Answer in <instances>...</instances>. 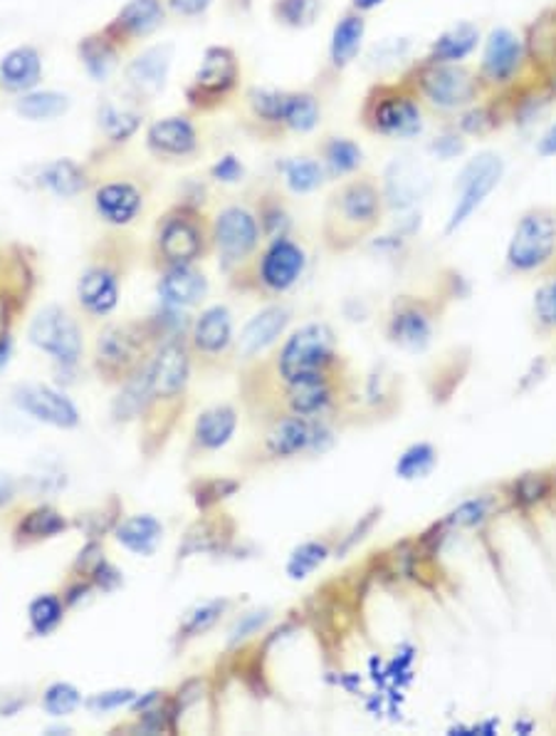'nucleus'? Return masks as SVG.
I'll list each match as a JSON object with an SVG mask.
<instances>
[{"mask_svg":"<svg viewBox=\"0 0 556 736\" xmlns=\"http://www.w3.org/2000/svg\"><path fill=\"white\" fill-rule=\"evenodd\" d=\"M383 213L381 182L366 174L342 179L324 206V243L332 251H349L379 229Z\"/></svg>","mask_w":556,"mask_h":736,"instance_id":"f257e3e1","label":"nucleus"},{"mask_svg":"<svg viewBox=\"0 0 556 736\" xmlns=\"http://www.w3.org/2000/svg\"><path fill=\"white\" fill-rule=\"evenodd\" d=\"M425 107L413 87L399 75L396 80H376L362 97L359 124L364 132L389 142H411L425 130Z\"/></svg>","mask_w":556,"mask_h":736,"instance_id":"f03ea898","label":"nucleus"},{"mask_svg":"<svg viewBox=\"0 0 556 736\" xmlns=\"http://www.w3.org/2000/svg\"><path fill=\"white\" fill-rule=\"evenodd\" d=\"M401 75L421 97L425 112L445 117V120H453L488 97L482 90L478 67L468 63H429L421 57Z\"/></svg>","mask_w":556,"mask_h":736,"instance_id":"7ed1b4c3","label":"nucleus"},{"mask_svg":"<svg viewBox=\"0 0 556 736\" xmlns=\"http://www.w3.org/2000/svg\"><path fill=\"white\" fill-rule=\"evenodd\" d=\"M243 87V63L233 45H208L191 80L184 85L186 112L208 117L233 105Z\"/></svg>","mask_w":556,"mask_h":736,"instance_id":"20e7f679","label":"nucleus"},{"mask_svg":"<svg viewBox=\"0 0 556 736\" xmlns=\"http://www.w3.org/2000/svg\"><path fill=\"white\" fill-rule=\"evenodd\" d=\"M213 245L211 223L193 204H176L154 229V256L164 268L193 266Z\"/></svg>","mask_w":556,"mask_h":736,"instance_id":"39448f33","label":"nucleus"},{"mask_svg":"<svg viewBox=\"0 0 556 736\" xmlns=\"http://www.w3.org/2000/svg\"><path fill=\"white\" fill-rule=\"evenodd\" d=\"M478 75L488 97L508 92L527 80L530 75H537L530 65L524 35L512 28H492L482 41Z\"/></svg>","mask_w":556,"mask_h":736,"instance_id":"423d86ee","label":"nucleus"},{"mask_svg":"<svg viewBox=\"0 0 556 736\" xmlns=\"http://www.w3.org/2000/svg\"><path fill=\"white\" fill-rule=\"evenodd\" d=\"M508 268L512 273H540L556 263V209H530L522 213L508 243Z\"/></svg>","mask_w":556,"mask_h":736,"instance_id":"0eeeda50","label":"nucleus"},{"mask_svg":"<svg viewBox=\"0 0 556 736\" xmlns=\"http://www.w3.org/2000/svg\"><path fill=\"white\" fill-rule=\"evenodd\" d=\"M504 176V160L498 152L485 150L470 156L455 176V204L445 223V233L460 231L482 209L488 196L498 189Z\"/></svg>","mask_w":556,"mask_h":736,"instance_id":"6e6552de","label":"nucleus"},{"mask_svg":"<svg viewBox=\"0 0 556 736\" xmlns=\"http://www.w3.org/2000/svg\"><path fill=\"white\" fill-rule=\"evenodd\" d=\"M211 235L223 271H235L253 259L263 239V226L253 209L243 204H231L215 213Z\"/></svg>","mask_w":556,"mask_h":736,"instance_id":"1a4fd4ad","label":"nucleus"},{"mask_svg":"<svg viewBox=\"0 0 556 736\" xmlns=\"http://www.w3.org/2000/svg\"><path fill=\"white\" fill-rule=\"evenodd\" d=\"M334 362V332L322 326V322H312L287 340V345L280 352V367L282 380L290 385L297 380L326 375V367Z\"/></svg>","mask_w":556,"mask_h":736,"instance_id":"9d476101","label":"nucleus"},{"mask_svg":"<svg viewBox=\"0 0 556 736\" xmlns=\"http://www.w3.org/2000/svg\"><path fill=\"white\" fill-rule=\"evenodd\" d=\"M146 152L156 162L184 164L201 154V132L191 112H174L148 122L144 132Z\"/></svg>","mask_w":556,"mask_h":736,"instance_id":"9b49d317","label":"nucleus"},{"mask_svg":"<svg viewBox=\"0 0 556 736\" xmlns=\"http://www.w3.org/2000/svg\"><path fill=\"white\" fill-rule=\"evenodd\" d=\"M171 65H174L171 43H156L144 47L142 53H136L122 70L124 92L129 97V102H134L138 107L152 105L156 97L166 90Z\"/></svg>","mask_w":556,"mask_h":736,"instance_id":"f8f14e48","label":"nucleus"},{"mask_svg":"<svg viewBox=\"0 0 556 736\" xmlns=\"http://www.w3.org/2000/svg\"><path fill=\"white\" fill-rule=\"evenodd\" d=\"M433 189L431 166L413 154L396 156L383 169L381 191L389 211H411Z\"/></svg>","mask_w":556,"mask_h":736,"instance_id":"ddd939ff","label":"nucleus"},{"mask_svg":"<svg viewBox=\"0 0 556 736\" xmlns=\"http://www.w3.org/2000/svg\"><path fill=\"white\" fill-rule=\"evenodd\" d=\"M166 0H126L119 11L102 25V31L112 37L124 55L136 45L148 41L156 31H162L168 21Z\"/></svg>","mask_w":556,"mask_h":736,"instance_id":"4468645a","label":"nucleus"},{"mask_svg":"<svg viewBox=\"0 0 556 736\" xmlns=\"http://www.w3.org/2000/svg\"><path fill=\"white\" fill-rule=\"evenodd\" d=\"M30 342L47 355H53L63 365H75L82 355V332L75 318L63 308L49 306L40 310L35 320L30 322Z\"/></svg>","mask_w":556,"mask_h":736,"instance_id":"2eb2a0df","label":"nucleus"},{"mask_svg":"<svg viewBox=\"0 0 556 736\" xmlns=\"http://www.w3.org/2000/svg\"><path fill=\"white\" fill-rule=\"evenodd\" d=\"M307 268V253L290 235H280L273 239L270 245L257 259V281L263 283L267 290L285 293L290 290L297 281L302 278Z\"/></svg>","mask_w":556,"mask_h":736,"instance_id":"dca6fc26","label":"nucleus"},{"mask_svg":"<svg viewBox=\"0 0 556 736\" xmlns=\"http://www.w3.org/2000/svg\"><path fill=\"white\" fill-rule=\"evenodd\" d=\"M92 204L99 221L114 226V229H124V226H132L138 219V213L144 211L146 189L132 179H112L97 186Z\"/></svg>","mask_w":556,"mask_h":736,"instance_id":"f3484780","label":"nucleus"},{"mask_svg":"<svg viewBox=\"0 0 556 736\" xmlns=\"http://www.w3.org/2000/svg\"><path fill=\"white\" fill-rule=\"evenodd\" d=\"M287 92L280 87H247L245 90V110H247V132H253L260 140L275 142L285 134V107Z\"/></svg>","mask_w":556,"mask_h":736,"instance_id":"a211bd4d","label":"nucleus"},{"mask_svg":"<svg viewBox=\"0 0 556 736\" xmlns=\"http://www.w3.org/2000/svg\"><path fill=\"white\" fill-rule=\"evenodd\" d=\"M326 437L330 435H326V429L320 421H314L312 417L292 415L287 419H280L270 431H267L265 449L270 457L290 459L297 454H304V451L316 449Z\"/></svg>","mask_w":556,"mask_h":736,"instance_id":"6ab92c4d","label":"nucleus"},{"mask_svg":"<svg viewBox=\"0 0 556 736\" xmlns=\"http://www.w3.org/2000/svg\"><path fill=\"white\" fill-rule=\"evenodd\" d=\"M366 31H369V23H366V15L359 11L346 8V11L336 18L330 35V47H326V73L340 77L359 61Z\"/></svg>","mask_w":556,"mask_h":736,"instance_id":"aec40b11","label":"nucleus"},{"mask_svg":"<svg viewBox=\"0 0 556 736\" xmlns=\"http://www.w3.org/2000/svg\"><path fill=\"white\" fill-rule=\"evenodd\" d=\"M15 405L30 417L59 429H73L79 425L77 407L65 395L47 385H25L15 392Z\"/></svg>","mask_w":556,"mask_h":736,"instance_id":"412c9836","label":"nucleus"},{"mask_svg":"<svg viewBox=\"0 0 556 736\" xmlns=\"http://www.w3.org/2000/svg\"><path fill=\"white\" fill-rule=\"evenodd\" d=\"M43 53L35 45H15L0 57V92L25 95L43 83Z\"/></svg>","mask_w":556,"mask_h":736,"instance_id":"4be33fe9","label":"nucleus"},{"mask_svg":"<svg viewBox=\"0 0 556 736\" xmlns=\"http://www.w3.org/2000/svg\"><path fill=\"white\" fill-rule=\"evenodd\" d=\"M30 182H33V186H37V189L57 196V199H75V196L85 194L89 186H92L87 166L69 160V156L35 164L33 169H30Z\"/></svg>","mask_w":556,"mask_h":736,"instance_id":"5701e85b","label":"nucleus"},{"mask_svg":"<svg viewBox=\"0 0 556 736\" xmlns=\"http://www.w3.org/2000/svg\"><path fill=\"white\" fill-rule=\"evenodd\" d=\"M75 53L89 80L97 85L112 80L124 57V53L119 51V45L102 31V28H97V31L79 37Z\"/></svg>","mask_w":556,"mask_h":736,"instance_id":"b1692460","label":"nucleus"},{"mask_svg":"<svg viewBox=\"0 0 556 736\" xmlns=\"http://www.w3.org/2000/svg\"><path fill=\"white\" fill-rule=\"evenodd\" d=\"M144 107L134 102L116 105L112 100L99 102L97 107V130L107 150H122L134 136L142 132Z\"/></svg>","mask_w":556,"mask_h":736,"instance_id":"393cba45","label":"nucleus"},{"mask_svg":"<svg viewBox=\"0 0 556 736\" xmlns=\"http://www.w3.org/2000/svg\"><path fill=\"white\" fill-rule=\"evenodd\" d=\"M97 362L107 375H126L142 362V340L132 328H107L97 342Z\"/></svg>","mask_w":556,"mask_h":736,"instance_id":"a878e982","label":"nucleus"},{"mask_svg":"<svg viewBox=\"0 0 556 736\" xmlns=\"http://www.w3.org/2000/svg\"><path fill=\"white\" fill-rule=\"evenodd\" d=\"M482 31L472 21H458L431 41L423 61L429 63H468L482 45Z\"/></svg>","mask_w":556,"mask_h":736,"instance_id":"bb28decb","label":"nucleus"},{"mask_svg":"<svg viewBox=\"0 0 556 736\" xmlns=\"http://www.w3.org/2000/svg\"><path fill=\"white\" fill-rule=\"evenodd\" d=\"M152 370V389L156 399H174L184 392L188 382V370H191V360L181 342H166L158 350Z\"/></svg>","mask_w":556,"mask_h":736,"instance_id":"cd10ccee","label":"nucleus"},{"mask_svg":"<svg viewBox=\"0 0 556 736\" xmlns=\"http://www.w3.org/2000/svg\"><path fill=\"white\" fill-rule=\"evenodd\" d=\"M77 298L92 316H109L119 303V276L109 263L89 266L77 283Z\"/></svg>","mask_w":556,"mask_h":736,"instance_id":"c85d7f7f","label":"nucleus"},{"mask_svg":"<svg viewBox=\"0 0 556 736\" xmlns=\"http://www.w3.org/2000/svg\"><path fill=\"white\" fill-rule=\"evenodd\" d=\"M316 156L324 164L326 176L334 182L349 179V176L359 174V169L366 162V154L362 150V144L352 140V136L344 134H330L324 136L316 146Z\"/></svg>","mask_w":556,"mask_h":736,"instance_id":"c756f323","label":"nucleus"},{"mask_svg":"<svg viewBox=\"0 0 556 736\" xmlns=\"http://www.w3.org/2000/svg\"><path fill=\"white\" fill-rule=\"evenodd\" d=\"M292 312L285 306H273L265 308L263 312L247 322L241 332V342H237V350H241L243 358H255L260 355L263 350H267L273 342L282 336L287 322H290Z\"/></svg>","mask_w":556,"mask_h":736,"instance_id":"7c9ffc66","label":"nucleus"},{"mask_svg":"<svg viewBox=\"0 0 556 736\" xmlns=\"http://www.w3.org/2000/svg\"><path fill=\"white\" fill-rule=\"evenodd\" d=\"M158 293H162L166 306L191 308L205 298L208 281L193 266H171L164 271V278L158 283Z\"/></svg>","mask_w":556,"mask_h":736,"instance_id":"2f4dec72","label":"nucleus"},{"mask_svg":"<svg viewBox=\"0 0 556 736\" xmlns=\"http://www.w3.org/2000/svg\"><path fill=\"white\" fill-rule=\"evenodd\" d=\"M453 122L468 140H485V136L500 132L504 124H510V117L502 97L494 95L485 97L478 105H472L458 117H453Z\"/></svg>","mask_w":556,"mask_h":736,"instance_id":"473e14b6","label":"nucleus"},{"mask_svg":"<svg viewBox=\"0 0 556 736\" xmlns=\"http://www.w3.org/2000/svg\"><path fill=\"white\" fill-rule=\"evenodd\" d=\"M73 107V97L59 90H30L25 95H18L13 102V110L18 117L27 122H53L69 112Z\"/></svg>","mask_w":556,"mask_h":736,"instance_id":"72a5a7b5","label":"nucleus"},{"mask_svg":"<svg viewBox=\"0 0 556 736\" xmlns=\"http://www.w3.org/2000/svg\"><path fill=\"white\" fill-rule=\"evenodd\" d=\"M322 95L314 90H290L285 107V134H312L322 124Z\"/></svg>","mask_w":556,"mask_h":736,"instance_id":"f704fd0d","label":"nucleus"},{"mask_svg":"<svg viewBox=\"0 0 556 736\" xmlns=\"http://www.w3.org/2000/svg\"><path fill=\"white\" fill-rule=\"evenodd\" d=\"M332 399L334 389L326 375L290 382V392H287V405H290L292 415L302 417L322 415V411L332 405Z\"/></svg>","mask_w":556,"mask_h":736,"instance_id":"c9c22d12","label":"nucleus"},{"mask_svg":"<svg viewBox=\"0 0 556 736\" xmlns=\"http://www.w3.org/2000/svg\"><path fill=\"white\" fill-rule=\"evenodd\" d=\"M522 35L527 43L532 70L537 75L544 73L556 61V8L542 13Z\"/></svg>","mask_w":556,"mask_h":736,"instance_id":"e433bc0d","label":"nucleus"},{"mask_svg":"<svg viewBox=\"0 0 556 736\" xmlns=\"http://www.w3.org/2000/svg\"><path fill=\"white\" fill-rule=\"evenodd\" d=\"M231 340H233V320L227 308L213 306L198 318L193 342L198 350L205 352V355H218V352H223L231 345Z\"/></svg>","mask_w":556,"mask_h":736,"instance_id":"4c0bfd02","label":"nucleus"},{"mask_svg":"<svg viewBox=\"0 0 556 736\" xmlns=\"http://www.w3.org/2000/svg\"><path fill=\"white\" fill-rule=\"evenodd\" d=\"M277 169H280L287 189L297 196L314 194L316 189H322V184L326 179H330L324 164L320 162V156H290V160L280 162Z\"/></svg>","mask_w":556,"mask_h":736,"instance_id":"58836bf2","label":"nucleus"},{"mask_svg":"<svg viewBox=\"0 0 556 736\" xmlns=\"http://www.w3.org/2000/svg\"><path fill=\"white\" fill-rule=\"evenodd\" d=\"M162 536L164 526L154 516H132L116 528V541L138 556H152Z\"/></svg>","mask_w":556,"mask_h":736,"instance_id":"ea45409f","label":"nucleus"},{"mask_svg":"<svg viewBox=\"0 0 556 736\" xmlns=\"http://www.w3.org/2000/svg\"><path fill=\"white\" fill-rule=\"evenodd\" d=\"M237 427V415L233 407H213L203 411L196 421V439L198 444L208 451H215L231 441L233 431Z\"/></svg>","mask_w":556,"mask_h":736,"instance_id":"a19ab883","label":"nucleus"},{"mask_svg":"<svg viewBox=\"0 0 556 736\" xmlns=\"http://www.w3.org/2000/svg\"><path fill=\"white\" fill-rule=\"evenodd\" d=\"M391 338L409 350H423L431 340V320L419 306H403L391 320Z\"/></svg>","mask_w":556,"mask_h":736,"instance_id":"79ce46f5","label":"nucleus"},{"mask_svg":"<svg viewBox=\"0 0 556 736\" xmlns=\"http://www.w3.org/2000/svg\"><path fill=\"white\" fill-rule=\"evenodd\" d=\"M270 15L287 31H307L322 15V0H273Z\"/></svg>","mask_w":556,"mask_h":736,"instance_id":"37998d69","label":"nucleus"},{"mask_svg":"<svg viewBox=\"0 0 556 736\" xmlns=\"http://www.w3.org/2000/svg\"><path fill=\"white\" fill-rule=\"evenodd\" d=\"M413 51L411 37H383L376 43L369 53H366V70H391V67L401 65Z\"/></svg>","mask_w":556,"mask_h":736,"instance_id":"c03bdc74","label":"nucleus"},{"mask_svg":"<svg viewBox=\"0 0 556 736\" xmlns=\"http://www.w3.org/2000/svg\"><path fill=\"white\" fill-rule=\"evenodd\" d=\"M67 521L59 516L55 508L40 506L35 512H30L23 521L18 526V536L27 538V541H40V538H49L57 536L59 531H65Z\"/></svg>","mask_w":556,"mask_h":736,"instance_id":"a18cd8bd","label":"nucleus"},{"mask_svg":"<svg viewBox=\"0 0 556 736\" xmlns=\"http://www.w3.org/2000/svg\"><path fill=\"white\" fill-rule=\"evenodd\" d=\"M468 136H465L455 122H445L441 127L438 134H433V140L429 142V154L433 160L438 162H453V160H460V156L468 152Z\"/></svg>","mask_w":556,"mask_h":736,"instance_id":"49530a36","label":"nucleus"},{"mask_svg":"<svg viewBox=\"0 0 556 736\" xmlns=\"http://www.w3.org/2000/svg\"><path fill=\"white\" fill-rule=\"evenodd\" d=\"M27 615H30V625H33V630L37 635H49L59 623H63L65 607L57 595L47 593V595L35 597V601L30 603Z\"/></svg>","mask_w":556,"mask_h":736,"instance_id":"de8ad7c7","label":"nucleus"},{"mask_svg":"<svg viewBox=\"0 0 556 736\" xmlns=\"http://www.w3.org/2000/svg\"><path fill=\"white\" fill-rule=\"evenodd\" d=\"M257 213V219H260V226H263V235H267V239H280V235H287V231H290V213H287L285 209V204L277 199V196H265L263 204H260V209L255 211Z\"/></svg>","mask_w":556,"mask_h":736,"instance_id":"09e8293b","label":"nucleus"},{"mask_svg":"<svg viewBox=\"0 0 556 736\" xmlns=\"http://www.w3.org/2000/svg\"><path fill=\"white\" fill-rule=\"evenodd\" d=\"M435 464V451L431 444H415L411 449H405L399 464H396V474L401 479H419L423 474H429Z\"/></svg>","mask_w":556,"mask_h":736,"instance_id":"8fccbe9b","label":"nucleus"},{"mask_svg":"<svg viewBox=\"0 0 556 736\" xmlns=\"http://www.w3.org/2000/svg\"><path fill=\"white\" fill-rule=\"evenodd\" d=\"M79 704H82V694H79L75 686L67 684V682L49 684L45 690V696H43L45 712L53 714V716L73 714Z\"/></svg>","mask_w":556,"mask_h":736,"instance_id":"3c124183","label":"nucleus"},{"mask_svg":"<svg viewBox=\"0 0 556 736\" xmlns=\"http://www.w3.org/2000/svg\"><path fill=\"white\" fill-rule=\"evenodd\" d=\"M324 558H326L324 543H314V541L304 543L297 548L290 558V563H287V575H290L292 581H302V578H307L324 563Z\"/></svg>","mask_w":556,"mask_h":736,"instance_id":"603ef678","label":"nucleus"},{"mask_svg":"<svg viewBox=\"0 0 556 736\" xmlns=\"http://www.w3.org/2000/svg\"><path fill=\"white\" fill-rule=\"evenodd\" d=\"M223 611H225V603H205L201 607H196V611L188 615V620L184 623L186 637H196V635H203L205 630H211Z\"/></svg>","mask_w":556,"mask_h":736,"instance_id":"864d4df0","label":"nucleus"},{"mask_svg":"<svg viewBox=\"0 0 556 736\" xmlns=\"http://www.w3.org/2000/svg\"><path fill=\"white\" fill-rule=\"evenodd\" d=\"M534 316H537L542 328H556V278L544 283L534 296Z\"/></svg>","mask_w":556,"mask_h":736,"instance_id":"5fc2aeb1","label":"nucleus"},{"mask_svg":"<svg viewBox=\"0 0 556 736\" xmlns=\"http://www.w3.org/2000/svg\"><path fill=\"white\" fill-rule=\"evenodd\" d=\"M208 174H211V179L218 182V184H241L245 179V164L241 162V156L233 154V152H227L223 154L221 160H215L211 169H208Z\"/></svg>","mask_w":556,"mask_h":736,"instance_id":"6e6d98bb","label":"nucleus"},{"mask_svg":"<svg viewBox=\"0 0 556 736\" xmlns=\"http://www.w3.org/2000/svg\"><path fill=\"white\" fill-rule=\"evenodd\" d=\"M492 502L490 498H472V502H465L458 512H453L448 524L453 526H478L480 521L490 516Z\"/></svg>","mask_w":556,"mask_h":736,"instance_id":"4d7b16f0","label":"nucleus"},{"mask_svg":"<svg viewBox=\"0 0 556 736\" xmlns=\"http://www.w3.org/2000/svg\"><path fill=\"white\" fill-rule=\"evenodd\" d=\"M215 0H166L168 15L181 18V21H198L211 11Z\"/></svg>","mask_w":556,"mask_h":736,"instance_id":"13d9d810","label":"nucleus"},{"mask_svg":"<svg viewBox=\"0 0 556 736\" xmlns=\"http://www.w3.org/2000/svg\"><path fill=\"white\" fill-rule=\"evenodd\" d=\"M134 692L132 690H114V692H102L92 696V700L87 702V706L92 712H112L119 710V706H124L129 702H134Z\"/></svg>","mask_w":556,"mask_h":736,"instance_id":"bf43d9fd","label":"nucleus"},{"mask_svg":"<svg viewBox=\"0 0 556 736\" xmlns=\"http://www.w3.org/2000/svg\"><path fill=\"white\" fill-rule=\"evenodd\" d=\"M265 620H267V613H265V611H263V613H251V615H245L243 620L235 625V630H233V642L245 640L247 635H253L255 630H260V627L265 625Z\"/></svg>","mask_w":556,"mask_h":736,"instance_id":"052dcab7","label":"nucleus"},{"mask_svg":"<svg viewBox=\"0 0 556 736\" xmlns=\"http://www.w3.org/2000/svg\"><path fill=\"white\" fill-rule=\"evenodd\" d=\"M534 152H537V156H542V160H554L556 156V122H552L547 130L540 134L537 144H534Z\"/></svg>","mask_w":556,"mask_h":736,"instance_id":"680f3d73","label":"nucleus"},{"mask_svg":"<svg viewBox=\"0 0 556 736\" xmlns=\"http://www.w3.org/2000/svg\"><path fill=\"white\" fill-rule=\"evenodd\" d=\"M540 80L544 85V90L552 97V102H556V61L547 67V70L540 73Z\"/></svg>","mask_w":556,"mask_h":736,"instance_id":"e2e57ef3","label":"nucleus"},{"mask_svg":"<svg viewBox=\"0 0 556 736\" xmlns=\"http://www.w3.org/2000/svg\"><path fill=\"white\" fill-rule=\"evenodd\" d=\"M13 494H15L13 476H8V474H3V471H0V506H5L10 498H13Z\"/></svg>","mask_w":556,"mask_h":736,"instance_id":"0e129e2a","label":"nucleus"},{"mask_svg":"<svg viewBox=\"0 0 556 736\" xmlns=\"http://www.w3.org/2000/svg\"><path fill=\"white\" fill-rule=\"evenodd\" d=\"M383 3H386V0H349V8H352V11H359L364 15H369L374 11H379Z\"/></svg>","mask_w":556,"mask_h":736,"instance_id":"69168bd1","label":"nucleus"},{"mask_svg":"<svg viewBox=\"0 0 556 736\" xmlns=\"http://www.w3.org/2000/svg\"><path fill=\"white\" fill-rule=\"evenodd\" d=\"M8 355H10V340L3 338V340H0V367H3L8 362Z\"/></svg>","mask_w":556,"mask_h":736,"instance_id":"338daca9","label":"nucleus"}]
</instances>
